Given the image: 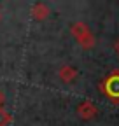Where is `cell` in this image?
<instances>
[{
  "label": "cell",
  "instance_id": "1",
  "mask_svg": "<svg viewBox=\"0 0 119 126\" xmlns=\"http://www.w3.org/2000/svg\"><path fill=\"white\" fill-rule=\"evenodd\" d=\"M70 33L79 42V46L82 49H93L95 47V35H93V32L89 30V26L86 23H82V21L72 23L70 25Z\"/></svg>",
  "mask_w": 119,
  "mask_h": 126
},
{
  "label": "cell",
  "instance_id": "2",
  "mask_svg": "<svg viewBox=\"0 0 119 126\" xmlns=\"http://www.w3.org/2000/svg\"><path fill=\"white\" fill-rule=\"evenodd\" d=\"M98 88L107 94L110 102L119 103V70H114L112 74H109Z\"/></svg>",
  "mask_w": 119,
  "mask_h": 126
},
{
  "label": "cell",
  "instance_id": "3",
  "mask_svg": "<svg viewBox=\"0 0 119 126\" xmlns=\"http://www.w3.org/2000/svg\"><path fill=\"white\" fill-rule=\"evenodd\" d=\"M96 114H98L96 105L93 102H89V100H84V102H81L77 105V116L81 119H84V121H89V119L96 117Z\"/></svg>",
  "mask_w": 119,
  "mask_h": 126
},
{
  "label": "cell",
  "instance_id": "4",
  "mask_svg": "<svg viewBox=\"0 0 119 126\" xmlns=\"http://www.w3.org/2000/svg\"><path fill=\"white\" fill-rule=\"evenodd\" d=\"M77 75H79V72L74 68V67H70V65H63L61 68L58 70V77L61 79L63 82H67V84L74 82V81L77 79Z\"/></svg>",
  "mask_w": 119,
  "mask_h": 126
},
{
  "label": "cell",
  "instance_id": "5",
  "mask_svg": "<svg viewBox=\"0 0 119 126\" xmlns=\"http://www.w3.org/2000/svg\"><path fill=\"white\" fill-rule=\"evenodd\" d=\"M49 16V5L47 4H44V2H37L32 5V18L37 19V21H42V19H46Z\"/></svg>",
  "mask_w": 119,
  "mask_h": 126
},
{
  "label": "cell",
  "instance_id": "6",
  "mask_svg": "<svg viewBox=\"0 0 119 126\" xmlns=\"http://www.w3.org/2000/svg\"><path fill=\"white\" fill-rule=\"evenodd\" d=\"M11 121H12L11 114L7 112V110L0 109V126H9V124H11Z\"/></svg>",
  "mask_w": 119,
  "mask_h": 126
},
{
  "label": "cell",
  "instance_id": "7",
  "mask_svg": "<svg viewBox=\"0 0 119 126\" xmlns=\"http://www.w3.org/2000/svg\"><path fill=\"white\" fill-rule=\"evenodd\" d=\"M4 103H5V94H4L2 89H0V109H4Z\"/></svg>",
  "mask_w": 119,
  "mask_h": 126
},
{
  "label": "cell",
  "instance_id": "8",
  "mask_svg": "<svg viewBox=\"0 0 119 126\" xmlns=\"http://www.w3.org/2000/svg\"><path fill=\"white\" fill-rule=\"evenodd\" d=\"M114 49H116V53L119 54V39L116 40V44H114Z\"/></svg>",
  "mask_w": 119,
  "mask_h": 126
}]
</instances>
